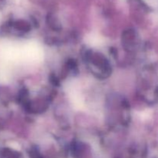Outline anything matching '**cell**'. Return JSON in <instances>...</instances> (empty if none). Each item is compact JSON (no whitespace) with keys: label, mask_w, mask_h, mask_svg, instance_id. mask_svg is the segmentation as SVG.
<instances>
[{"label":"cell","mask_w":158,"mask_h":158,"mask_svg":"<svg viewBox=\"0 0 158 158\" xmlns=\"http://www.w3.org/2000/svg\"><path fill=\"white\" fill-rule=\"evenodd\" d=\"M88 42H89L91 45H93V46H98L99 44L101 43L102 40L100 36H98V35H91V36H89Z\"/></svg>","instance_id":"6da1fadb"}]
</instances>
